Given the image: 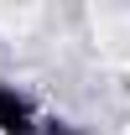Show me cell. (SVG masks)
Returning <instances> with one entry per match:
<instances>
[{"instance_id": "obj_1", "label": "cell", "mask_w": 130, "mask_h": 135, "mask_svg": "<svg viewBox=\"0 0 130 135\" xmlns=\"http://www.w3.org/2000/svg\"><path fill=\"white\" fill-rule=\"evenodd\" d=\"M0 135H31V104L0 83Z\"/></svg>"}, {"instance_id": "obj_2", "label": "cell", "mask_w": 130, "mask_h": 135, "mask_svg": "<svg viewBox=\"0 0 130 135\" xmlns=\"http://www.w3.org/2000/svg\"><path fill=\"white\" fill-rule=\"evenodd\" d=\"M52 135H73V130H52Z\"/></svg>"}]
</instances>
